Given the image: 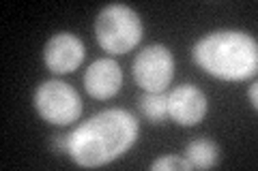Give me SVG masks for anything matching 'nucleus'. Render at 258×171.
Segmentation results:
<instances>
[{
  "label": "nucleus",
  "mask_w": 258,
  "mask_h": 171,
  "mask_svg": "<svg viewBox=\"0 0 258 171\" xmlns=\"http://www.w3.org/2000/svg\"><path fill=\"white\" fill-rule=\"evenodd\" d=\"M140 126L127 109H106L82 122L69 135L71 160L80 167H103L116 160L138 139Z\"/></svg>",
  "instance_id": "nucleus-1"
},
{
  "label": "nucleus",
  "mask_w": 258,
  "mask_h": 171,
  "mask_svg": "<svg viewBox=\"0 0 258 171\" xmlns=\"http://www.w3.org/2000/svg\"><path fill=\"white\" fill-rule=\"evenodd\" d=\"M194 62L209 75L224 81H243L256 75V39L241 30L209 32L194 45Z\"/></svg>",
  "instance_id": "nucleus-2"
},
{
  "label": "nucleus",
  "mask_w": 258,
  "mask_h": 171,
  "mask_svg": "<svg viewBox=\"0 0 258 171\" xmlns=\"http://www.w3.org/2000/svg\"><path fill=\"white\" fill-rule=\"evenodd\" d=\"M142 20L127 5H108L95 20V37L108 54H125L142 39Z\"/></svg>",
  "instance_id": "nucleus-3"
},
{
  "label": "nucleus",
  "mask_w": 258,
  "mask_h": 171,
  "mask_svg": "<svg viewBox=\"0 0 258 171\" xmlns=\"http://www.w3.org/2000/svg\"><path fill=\"white\" fill-rule=\"evenodd\" d=\"M35 107L45 122L56 126H69L82 113L80 94L60 79H50L39 84L35 90Z\"/></svg>",
  "instance_id": "nucleus-4"
},
{
  "label": "nucleus",
  "mask_w": 258,
  "mask_h": 171,
  "mask_svg": "<svg viewBox=\"0 0 258 171\" xmlns=\"http://www.w3.org/2000/svg\"><path fill=\"white\" fill-rule=\"evenodd\" d=\"M132 71L144 92H164L174 77V56L164 45H149L136 56Z\"/></svg>",
  "instance_id": "nucleus-5"
},
{
  "label": "nucleus",
  "mask_w": 258,
  "mask_h": 171,
  "mask_svg": "<svg viewBox=\"0 0 258 171\" xmlns=\"http://www.w3.org/2000/svg\"><path fill=\"white\" fill-rule=\"evenodd\" d=\"M84 54V43L74 32H56L43 47V62L56 75H64L82 64Z\"/></svg>",
  "instance_id": "nucleus-6"
},
{
  "label": "nucleus",
  "mask_w": 258,
  "mask_h": 171,
  "mask_svg": "<svg viewBox=\"0 0 258 171\" xmlns=\"http://www.w3.org/2000/svg\"><path fill=\"white\" fill-rule=\"evenodd\" d=\"M168 116L181 126H196L207 116V96L198 86L183 84L166 96Z\"/></svg>",
  "instance_id": "nucleus-7"
},
{
  "label": "nucleus",
  "mask_w": 258,
  "mask_h": 171,
  "mask_svg": "<svg viewBox=\"0 0 258 171\" xmlns=\"http://www.w3.org/2000/svg\"><path fill=\"white\" fill-rule=\"evenodd\" d=\"M120 86H123V71H120L118 62L112 58L95 60L84 73L86 92L97 101L112 99L114 94H118Z\"/></svg>",
  "instance_id": "nucleus-8"
},
{
  "label": "nucleus",
  "mask_w": 258,
  "mask_h": 171,
  "mask_svg": "<svg viewBox=\"0 0 258 171\" xmlns=\"http://www.w3.org/2000/svg\"><path fill=\"white\" fill-rule=\"evenodd\" d=\"M185 158L191 162L194 169H211L217 165L220 158V148L211 139H194L185 148Z\"/></svg>",
  "instance_id": "nucleus-9"
},
{
  "label": "nucleus",
  "mask_w": 258,
  "mask_h": 171,
  "mask_svg": "<svg viewBox=\"0 0 258 171\" xmlns=\"http://www.w3.org/2000/svg\"><path fill=\"white\" fill-rule=\"evenodd\" d=\"M140 111L151 124H159L168 116V101L164 92H147L140 99Z\"/></svg>",
  "instance_id": "nucleus-10"
},
{
  "label": "nucleus",
  "mask_w": 258,
  "mask_h": 171,
  "mask_svg": "<svg viewBox=\"0 0 258 171\" xmlns=\"http://www.w3.org/2000/svg\"><path fill=\"white\" fill-rule=\"evenodd\" d=\"M191 162L185 156H176V154H168L157 160L151 162V171H191Z\"/></svg>",
  "instance_id": "nucleus-11"
},
{
  "label": "nucleus",
  "mask_w": 258,
  "mask_h": 171,
  "mask_svg": "<svg viewBox=\"0 0 258 171\" xmlns=\"http://www.w3.org/2000/svg\"><path fill=\"white\" fill-rule=\"evenodd\" d=\"M54 150L56 152H67L69 150V135H56L54 137Z\"/></svg>",
  "instance_id": "nucleus-12"
},
{
  "label": "nucleus",
  "mask_w": 258,
  "mask_h": 171,
  "mask_svg": "<svg viewBox=\"0 0 258 171\" xmlns=\"http://www.w3.org/2000/svg\"><path fill=\"white\" fill-rule=\"evenodd\" d=\"M249 101H252V107L256 109L258 107V84H256V81L249 86Z\"/></svg>",
  "instance_id": "nucleus-13"
}]
</instances>
